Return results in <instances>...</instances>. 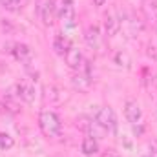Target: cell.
I'll return each mask as SVG.
<instances>
[{"label":"cell","instance_id":"7a4b0ae2","mask_svg":"<svg viewBox=\"0 0 157 157\" xmlns=\"http://www.w3.org/2000/svg\"><path fill=\"white\" fill-rule=\"evenodd\" d=\"M95 122L102 130H106L110 133H115L117 132V115H115V112L110 106L97 108V112H95Z\"/></svg>","mask_w":157,"mask_h":157},{"label":"cell","instance_id":"8992f818","mask_svg":"<svg viewBox=\"0 0 157 157\" xmlns=\"http://www.w3.org/2000/svg\"><path fill=\"white\" fill-rule=\"evenodd\" d=\"M17 95H18V99L24 101L26 104H31V102H35V99H37V88H35V84H31V82H28V80H22V82L17 84Z\"/></svg>","mask_w":157,"mask_h":157},{"label":"cell","instance_id":"ac0fdd59","mask_svg":"<svg viewBox=\"0 0 157 157\" xmlns=\"http://www.w3.org/2000/svg\"><path fill=\"white\" fill-rule=\"evenodd\" d=\"M146 154H152V155L157 154V139H152V141L148 143V152H146Z\"/></svg>","mask_w":157,"mask_h":157},{"label":"cell","instance_id":"5b68a950","mask_svg":"<svg viewBox=\"0 0 157 157\" xmlns=\"http://www.w3.org/2000/svg\"><path fill=\"white\" fill-rule=\"evenodd\" d=\"M37 15L42 20L44 26H53L55 22V6H53V0H39L37 2Z\"/></svg>","mask_w":157,"mask_h":157},{"label":"cell","instance_id":"9c48e42d","mask_svg":"<svg viewBox=\"0 0 157 157\" xmlns=\"http://www.w3.org/2000/svg\"><path fill=\"white\" fill-rule=\"evenodd\" d=\"M80 152L86 157L95 155V154L99 152V143H97V139H95L93 135H86V137L82 139V143H80Z\"/></svg>","mask_w":157,"mask_h":157},{"label":"cell","instance_id":"30bf717a","mask_svg":"<svg viewBox=\"0 0 157 157\" xmlns=\"http://www.w3.org/2000/svg\"><path fill=\"white\" fill-rule=\"evenodd\" d=\"M13 55H15V59L17 60H20V62H29V59H31V48L28 46V44H13V49H9Z\"/></svg>","mask_w":157,"mask_h":157},{"label":"cell","instance_id":"44dd1931","mask_svg":"<svg viewBox=\"0 0 157 157\" xmlns=\"http://www.w3.org/2000/svg\"><path fill=\"white\" fill-rule=\"evenodd\" d=\"M104 2H106V0H93L95 6H104Z\"/></svg>","mask_w":157,"mask_h":157},{"label":"cell","instance_id":"8fae6325","mask_svg":"<svg viewBox=\"0 0 157 157\" xmlns=\"http://www.w3.org/2000/svg\"><path fill=\"white\" fill-rule=\"evenodd\" d=\"M71 48V42L66 39L64 35H57L55 39H53V49H55V53L57 55H60V57H64L66 55V51Z\"/></svg>","mask_w":157,"mask_h":157},{"label":"cell","instance_id":"ba28073f","mask_svg":"<svg viewBox=\"0 0 157 157\" xmlns=\"http://www.w3.org/2000/svg\"><path fill=\"white\" fill-rule=\"evenodd\" d=\"M143 13H144V18L157 29V0H144Z\"/></svg>","mask_w":157,"mask_h":157},{"label":"cell","instance_id":"ffe728a7","mask_svg":"<svg viewBox=\"0 0 157 157\" xmlns=\"http://www.w3.org/2000/svg\"><path fill=\"white\" fill-rule=\"evenodd\" d=\"M101 157H121V155H119L117 150H106V152L101 154Z\"/></svg>","mask_w":157,"mask_h":157},{"label":"cell","instance_id":"9a60e30c","mask_svg":"<svg viewBox=\"0 0 157 157\" xmlns=\"http://www.w3.org/2000/svg\"><path fill=\"white\" fill-rule=\"evenodd\" d=\"M26 0H0V7L7 11H18L24 6Z\"/></svg>","mask_w":157,"mask_h":157},{"label":"cell","instance_id":"7402d4cb","mask_svg":"<svg viewBox=\"0 0 157 157\" xmlns=\"http://www.w3.org/2000/svg\"><path fill=\"white\" fill-rule=\"evenodd\" d=\"M143 157H155V155H152V154H144Z\"/></svg>","mask_w":157,"mask_h":157},{"label":"cell","instance_id":"4fadbf2b","mask_svg":"<svg viewBox=\"0 0 157 157\" xmlns=\"http://www.w3.org/2000/svg\"><path fill=\"white\" fill-rule=\"evenodd\" d=\"M99 28L97 26H90L88 29H86V33H84V40H86V44L90 46V48H97L99 46Z\"/></svg>","mask_w":157,"mask_h":157},{"label":"cell","instance_id":"277c9868","mask_svg":"<svg viewBox=\"0 0 157 157\" xmlns=\"http://www.w3.org/2000/svg\"><path fill=\"white\" fill-rule=\"evenodd\" d=\"M124 117L132 126L143 124V110L139 106V102L135 99H126L124 102Z\"/></svg>","mask_w":157,"mask_h":157},{"label":"cell","instance_id":"5bb4252c","mask_svg":"<svg viewBox=\"0 0 157 157\" xmlns=\"http://www.w3.org/2000/svg\"><path fill=\"white\" fill-rule=\"evenodd\" d=\"M71 82H73V86L77 88L78 91H86V90L91 86V78H90V75H88V73H86V75H82V73L75 75Z\"/></svg>","mask_w":157,"mask_h":157},{"label":"cell","instance_id":"d6986e66","mask_svg":"<svg viewBox=\"0 0 157 157\" xmlns=\"http://www.w3.org/2000/svg\"><path fill=\"white\" fill-rule=\"evenodd\" d=\"M148 57H152L154 60H157V48L155 46H152V44L148 46Z\"/></svg>","mask_w":157,"mask_h":157},{"label":"cell","instance_id":"7c38bea8","mask_svg":"<svg viewBox=\"0 0 157 157\" xmlns=\"http://www.w3.org/2000/svg\"><path fill=\"white\" fill-rule=\"evenodd\" d=\"M119 29H121V20H117L113 15H108L104 18V31H106V35L113 37V35H117Z\"/></svg>","mask_w":157,"mask_h":157},{"label":"cell","instance_id":"3957f363","mask_svg":"<svg viewBox=\"0 0 157 157\" xmlns=\"http://www.w3.org/2000/svg\"><path fill=\"white\" fill-rule=\"evenodd\" d=\"M53 6H55V15L66 22L70 28L75 26V6H73V0H53Z\"/></svg>","mask_w":157,"mask_h":157},{"label":"cell","instance_id":"2e32d148","mask_svg":"<svg viewBox=\"0 0 157 157\" xmlns=\"http://www.w3.org/2000/svg\"><path fill=\"white\" fill-rule=\"evenodd\" d=\"M15 146V139L9 133H0V150H11Z\"/></svg>","mask_w":157,"mask_h":157},{"label":"cell","instance_id":"e0dca14e","mask_svg":"<svg viewBox=\"0 0 157 157\" xmlns=\"http://www.w3.org/2000/svg\"><path fill=\"white\" fill-rule=\"evenodd\" d=\"M115 64L124 66V68H130L132 59H130V55H128L126 51H117V53H115Z\"/></svg>","mask_w":157,"mask_h":157},{"label":"cell","instance_id":"6da1fadb","mask_svg":"<svg viewBox=\"0 0 157 157\" xmlns=\"http://www.w3.org/2000/svg\"><path fill=\"white\" fill-rule=\"evenodd\" d=\"M39 128L48 139H59V137L62 135V122H60V117H59L55 112H51V110L40 112Z\"/></svg>","mask_w":157,"mask_h":157},{"label":"cell","instance_id":"52a82bcc","mask_svg":"<svg viewBox=\"0 0 157 157\" xmlns=\"http://www.w3.org/2000/svg\"><path fill=\"white\" fill-rule=\"evenodd\" d=\"M64 60H66L68 68H71V70H80V68L86 64V62H84V57H82V53H80V49L73 48V46L66 51Z\"/></svg>","mask_w":157,"mask_h":157}]
</instances>
